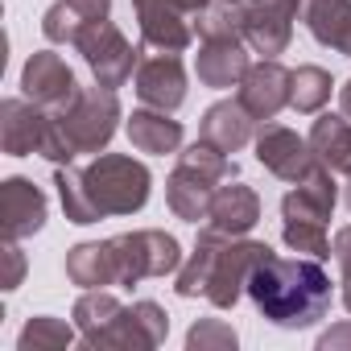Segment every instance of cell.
I'll use <instances>...</instances> for the list:
<instances>
[{
  "label": "cell",
  "instance_id": "cell-16",
  "mask_svg": "<svg viewBox=\"0 0 351 351\" xmlns=\"http://www.w3.org/2000/svg\"><path fill=\"white\" fill-rule=\"evenodd\" d=\"M128 136L141 153H169L173 145L182 141V128L165 120V116H149V112H136L128 120Z\"/></svg>",
  "mask_w": 351,
  "mask_h": 351
},
{
  "label": "cell",
  "instance_id": "cell-21",
  "mask_svg": "<svg viewBox=\"0 0 351 351\" xmlns=\"http://www.w3.org/2000/svg\"><path fill=\"white\" fill-rule=\"evenodd\" d=\"M343 108L351 112V83H347V91H343Z\"/></svg>",
  "mask_w": 351,
  "mask_h": 351
},
{
  "label": "cell",
  "instance_id": "cell-2",
  "mask_svg": "<svg viewBox=\"0 0 351 351\" xmlns=\"http://www.w3.org/2000/svg\"><path fill=\"white\" fill-rule=\"evenodd\" d=\"M58 191L75 223H95L108 211H136L149 195V173L132 157H99L83 173H58Z\"/></svg>",
  "mask_w": 351,
  "mask_h": 351
},
{
  "label": "cell",
  "instance_id": "cell-15",
  "mask_svg": "<svg viewBox=\"0 0 351 351\" xmlns=\"http://www.w3.org/2000/svg\"><path fill=\"white\" fill-rule=\"evenodd\" d=\"M240 75H244V54L236 38H211V46L199 54V79H207L211 87H228Z\"/></svg>",
  "mask_w": 351,
  "mask_h": 351
},
{
  "label": "cell",
  "instance_id": "cell-17",
  "mask_svg": "<svg viewBox=\"0 0 351 351\" xmlns=\"http://www.w3.org/2000/svg\"><path fill=\"white\" fill-rule=\"evenodd\" d=\"M203 136L215 145V149H236L248 141V120L240 116V108L232 104H219L207 112V124H203Z\"/></svg>",
  "mask_w": 351,
  "mask_h": 351
},
{
  "label": "cell",
  "instance_id": "cell-5",
  "mask_svg": "<svg viewBox=\"0 0 351 351\" xmlns=\"http://www.w3.org/2000/svg\"><path fill=\"white\" fill-rule=\"evenodd\" d=\"M21 87H25V95L34 99V104H42V108H66L79 91H75V75H71V66L58 58V54H34L29 62H25V75H21Z\"/></svg>",
  "mask_w": 351,
  "mask_h": 351
},
{
  "label": "cell",
  "instance_id": "cell-14",
  "mask_svg": "<svg viewBox=\"0 0 351 351\" xmlns=\"http://www.w3.org/2000/svg\"><path fill=\"white\" fill-rule=\"evenodd\" d=\"M285 83H289V75H285L277 62L256 66V71L244 79V108L256 112V116H273V112L285 104Z\"/></svg>",
  "mask_w": 351,
  "mask_h": 351
},
{
  "label": "cell",
  "instance_id": "cell-7",
  "mask_svg": "<svg viewBox=\"0 0 351 351\" xmlns=\"http://www.w3.org/2000/svg\"><path fill=\"white\" fill-rule=\"evenodd\" d=\"M0 219H5V236L17 240V236H29L42 228L46 219V199L34 182L25 178H9L0 186Z\"/></svg>",
  "mask_w": 351,
  "mask_h": 351
},
{
  "label": "cell",
  "instance_id": "cell-19",
  "mask_svg": "<svg viewBox=\"0 0 351 351\" xmlns=\"http://www.w3.org/2000/svg\"><path fill=\"white\" fill-rule=\"evenodd\" d=\"M252 219H256V199L244 186H232L215 199V223L223 232H244V228H252Z\"/></svg>",
  "mask_w": 351,
  "mask_h": 351
},
{
  "label": "cell",
  "instance_id": "cell-12",
  "mask_svg": "<svg viewBox=\"0 0 351 351\" xmlns=\"http://www.w3.org/2000/svg\"><path fill=\"white\" fill-rule=\"evenodd\" d=\"M261 161H265L273 173H281V178H302V173L310 169L306 145H302L293 132H285V128H269V132L261 136Z\"/></svg>",
  "mask_w": 351,
  "mask_h": 351
},
{
  "label": "cell",
  "instance_id": "cell-1",
  "mask_svg": "<svg viewBox=\"0 0 351 351\" xmlns=\"http://www.w3.org/2000/svg\"><path fill=\"white\" fill-rule=\"evenodd\" d=\"M248 289L256 298V306L281 322V326H306L314 318H322L326 302H330V281L318 265L306 261H277V256H261Z\"/></svg>",
  "mask_w": 351,
  "mask_h": 351
},
{
  "label": "cell",
  "instance_id": "cell-6",
  "mask_svg": "<svg viewBox=\"0 0 351 351\" xmlns=\"http://www.w3.org/2000/svg\"><path fill=\"white\" fill-rule=\"evenodd\" d=\"M207 0H136L141 9V29L153 46H165V50H182L191 42V29L178 21V9H203Z\"/></svg>",
  "mask_w": 351,
  "mask_h": 351
},
{
  "label": "cell",
  "instance_id": "cell-11",
  "mask_svg": "<svg viewBox=\"0 0 351 351\" xmlns=\"http://www.w3.org/2000/svg\"><path fill=\"white\" fill-rule=\"evenodd\" d=\"M306 21H310L318 42L351 54V5L347 0H310Z\"/></svg>",
  "mask_w": 351,
  "mask_h": 351
},
{
  "label": "cell",
  "instance_id": "cell-20",
  "mask_svg": "<svg viewBox=\"0 0 351 351\" xmlns=\"http://www.w3.org/2000/svg\"><path fill=\"white\" fill-rule=\"evenodd\" d=\"M293 87H302V91H293V104H298L302 112H314V108L330 95V79H326L322 71H314V66L298 71V75H293Z\"/></svg>",
  "mask_w": 351,
  "mask_h": 351
},
{
  "label": "cell",
  "instance_id": "cell-13",
  "mask_svg": "<svg viewBox=\"0 0 351 351\" xmlns=\"http://www.w3.org/2000/svg\"><path fill=\"white\" fill-rule=\"evenodd\" d=\"M108 13V0H58L46 13V38L50 42H75L87 21H99Z\"/></svg>",
  "mask_w": 351,
  "mask_h": 351
},
{
  "label": "cell",
  "instance_id": "cell-9",
  "mask_svg": "<svg viewBox=\"0 0 351 351\" xmlns=\"http://www.w3.org/2000/svg\"><path fill=\"white\" fill-rule=\"evenodd\" d=\"M182 87H186V79H182L178 58H153V62H145L141 75H136V91H141V99L153 104V108H178L182 95H186Z\"/></svg>",
  "mask_w": 351,
  "mask_h": 351
},
{
  "label": "cell",
  "instance_id": "cell-18",
  "mask_svg": "<svg viewBox=\"0 0 351 351\" xmlns=\"http://www.w3.org/2000/svg\"><path fill=\"white\" fill-rule=\"evenodd\" d=\"M314 149L335 165V169H351V128L339 116H322L314 124Z\"/></svg>",
  "mask_w": 351,
  "mask_h": 351
},
{
  "label": "cell",
  "instance_id": "cell-10",
  "mask_svg": "<svg viewBox=\"0 0 351 351\" xmlns=\"http://www.w3.org/2000/svg\"><path fill=\"white\" fill-rule=\"evenodd\" d=\"M46 128H50V120L42 112H34V104L5 99V153H13V157L34 153V149L42 153Z\"/></svg>",
  "mask_w": 351,
  "mask_h": 351
},
{
  "label": "cell",
  "instance_id": "cell-4",
  "mask_svg": "<svg viewBox=\"0 0 351 351\" xmlns=\"http://www.w3.org/2000/svg\"><path fill=\"white\" fill-rule=\"evenodd\" d=\"M75 46L83 50V58L91 62V71L99 75L104 87H116V83L132 71V58H136V54L128 50V42H124L108 21H87V25L79 29Z\"/></svg>",
  "mask_w": 351,
  "mask_h": 351
},
{
  "label": "cell",
  "instance_id": "cell-8",
  "mask_svg": "<svg viewBox=\"0 0 351 351\" xmlns=\"http://www.w3.org/2000/svg\"><path fill=\"white\" fill-rule=\"evenodd\" d=\"M293 13H298V0H252L248 21H244L252 46L265 54H277L289 42V17Z\"/></svg>",
  "mask_w": 351,
  "mask_h": 351
},
{
  "label": "cell",
  "instance_id": "cell-3",
  "mask_svg": "<svg viewBox=\"0 0 351 351\" xmlns=\"http://www.w3.org/2000/svg\"><path fill=\"white\" fill-rule=\"evenodd\" d=\"M223 173H232L228 161H219L211 149H191L182 169L173 173V182H169L173 211L186 215V219H199L203 207H207V195H211V178H223Z\"/></svg>",
  "mask_w": 351,
  "mask_h": 351
}]
</instances>
